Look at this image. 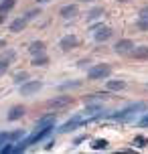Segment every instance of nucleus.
Wrapping results in <instances>:
<instances>
[{
	"label": "nucleus",
	"mask_w": 148,
	"mask_h": 154,
	"mask_svg": "<svg viewBox=\"0 0 148 154\" xmlns=\"http://www.w3.org/2000/svg\"><path fill=\"white\" fill-rule=\"evenodd\" d=\"M47 63H49V57L45 53L43 55H35V59H32V65H35V67H45Z\"/></svg>",
	"instance_id": "nucleus-16"
},
{
	"label": "nucleus",
	"mask_w": 148,
	"mask_h": 154,
	"mask_svg": "<svg viewBox=\"0 0 148 154\" xmlns=\"http://www.w3.org/2000/svg\"><path fill=\"white\" fill-rule=\"evenodd\" d=\"M39 2H49V0H39Z\"/></svg>",
	"instance_id": "nucleus-33"
},
{
	"label": "nucleus",
	"mask_w": 148,
	"mask_h": 154,
	"mask_svg": "<svg viewBox=\"0 0 148 154\" xmlns=\"http://www.w3.org/2000/svg\"><path fill=\"white\" fill-rule=\"evenodd\" d=\"M114 51H116L118 55H132V51H134V43L130 41V38H122V41H118V43H116Z\"/></svg>",
	"instance_id": "nucleus-3"
},
{
	"label": "nucleus",
	"mask_w": 148,
	"mask_h": 154,
	"mask_svg": "<svg viewBox=\"0 0 148 154\" xmlns=\"http://www.w3.org/2000/svg\"><path fill=\"white\" fill-rule=\"evenodd\" d=\"M136 26L140 29V31H148V18H138V23H136Z\"/></svg>",
	"instance_id": "nucleus-22"
},
{
	"label": "nucleus",
	"mask_w": 148,
	"mask_h": 154,
	"mask_svg": "<svg viewBox=\"0 0 148 154\" xmlns=\"http://www.w3.org/2000/svg\"><path fill=\"white\" fill-rule=\"evenodd\" d=\"M146 87H148V83H146Z\"/></svg>",
	"instance_id": "nucleus-34"
},
{
	"label": "nucleus",
	"mask_w": 148,
	"mask_h": 154,
	"mask_svg": "<svg viewBox=\"0 0 148 154\" xmlns=\"http://www.w3.org/2000/svg\"><path fill=\"white\" fill-rule=\"evenodd\" d=\"M29 53L31 55H43L45 53V43H43V41H35V43H31Z\"/></svg>",
	"instance_id": "nucleus-13"
},
{
	"label": "nucleus",
	"mask_w": 148,
	"mask_h": 154,
	"mask_svg": "<svg viewBox=\"0 0 148 154\" xmlns=\"http://www.w3.org/2000/svg\"><path fill=\"white\" fill-rule=\"evenodd\" d=\"M59 14H61L63 18H75V16L79 14V8H77V4H67V6L61 8Z\"/></svg>",
	"instance_id": "nucleus-8"
},
{
	"label": "nucleus",
	"mask_w": 148,
	"mask_h": 154,
	"mask_svg": "<svg viewBox=\"0 0 148 154\" xmlns=\"http://www.w3.org/2000/svg\"><path fill=\"white\" fill-rule=\"evenodd\" d=\"M41 87H43L41 81H24V83L20 85V95L31 97V95H35L37 91H41Z\"/></svg>",
	"instance_id": "nucleus-2"
},
{
	"label": "nucleus",
	"mask_w": 148,
	"mask_h": 154,
	"mask_svg": "<svg viewBox=\"0 0 148 154\" xmlns=\"http://www.w3.org/2000/svg\"><path fill=\"white\" fill-rule=\"evenodd\" d=\"M134 146L146 148V146H148V138H144V136H136V138H134Z\"/></svg>",
	"instance_id": "nucleus-17"
},
{
	"label": "nucleus",
	"mask_w": 148,
	"mask_h": 154,
	"mask_svg": "<svg viewBox=\"0 0 148 154\" xmlns=\"http://www.w3.org/2000/svg\"><path fill=\"white\" fill-rule=\"evenodd\" d=\"M140 124H142V126H148V114H146V116H144V118L140 120Z\"/></svg>",
	"instance_id": "nucleus-29"
},
{
	"label": "nucleus",
	"mask_w": 148,
	"mask_h": 154,
	"mask_svg": "<svg viewBox=\"0 0 148 154\" xmlns=\"http://www.w3.org/2000/svg\"><path fill=\"white\" fill-rule=\"evenodd\" d=\"M95 112H103L101 106H87V112L85 114H95Z\"/></svg>",
	"instance_id": "nucleus-25"
},
{
	"label": "nucleus",
	"mask_w": 148,
	"mask_h": 154,
	"mask_svg": "<svg viewBox=\"0 0 148 154\" xmlns=\"http://www.w3.org/2000/svg\"><path fill=\"white\" fill-rule=\"evenodd\" d=\"M26 23H29V18H26V16L16 18V20H12V23H10V31H12V32H20L24 26H26Z\"/></svg>",
	"instance_id": "nucleus-11"
},
{
	"label": "nucleus",
	"mask_w": 148,
	"mask_h": 154,
	"mask_svg": "<svg viewBox=\"0 0 148 154\" xmlns=\"http://www.w3.org/2000/svg\"><path fill=\"white\" fill-rule=\"evenodd\" d=\"M69 103H71L69 95H59V97L47 101V108H65V106H69Z\"/></svg>",
	"instance_id": "nucleus-5"
},
{
	"label": "nucleus",
	"mask_w": 148,
	"mask_h": 154,
	"mask_svg": "<svg viewBox=\"0 0 148 154\" xmlns=\"http://www.w3.org/2000/svg\"><path fill=\"white\" fill-rule=\"evenodd\" d=\"M79 85H81L79 81H69V83H63V85H61V89H69V87H79Z\"/></svg>",
	"instance_id": "nucleus-26"
},
{
	"label": "nucleus",
	"mask_w": 148,
	"mask_h": 154,
	"mask_svg": "<svg viewBox=\"0 0 148 154\" xmlns=\"http://www.w3.org/2000/svg\"><path fill=\"white\" fill-rule=\"evenodd\" d=\"M140 16H142V18H148V6H144L140 10Z\"/></svg>",
	"instance_id": "nucleus-28"
},
{
	"label": "nucleus",
	"mask_w": 148,
	"mask_h": 154,
	"mask_svg": "<svg viewBox=\"0 0 148 154\" xmlns=\"http://www.w3.org/2000/svg\"><path fill=\"white\" fill-rule=\"evenodd\" d=\"M103 14V8H94V10H89V14H87V18L89 20H94V18H97V16Z\"/></svg>",
	"instance_id": "nucleus-20"
},
{
	"label": "nucleus",
	"mask_w": 148,
	"mask_h": 154,
	"mask_svg": "<svg viewBox=\"0 0 148 154\" xmlns=\"http://www.w3.org/2000/svg\"><path fill=\"white\" fill-rule=\"evenodd\" d=\"M2 47H6V43H4V41H0V49H2Z\"/></svg>",
	"instance_id": "nucleus-30"
},
{
	"label": "nucleus",
	"mask_w": 148,
	"mask_h": 154,
	"mask_svg": "<svg viewBox=\"0 0 148 154\" xmlns=\"http://www.w3.org/2000/svg\"><path fill=\"white\" fill-rule=\"evenodd\" d=\"M81 124H83V118H81V116H73L69 122H65V124L61 126V128H59V132H69V130H75L77 126H81Z\"/></svg>",
	"instance_id": "nucleus-6"
},
{
	"label": "nucleus",
	"mask_w": 148,
	"mask_h": 154,
	"mask_svg": "<svg viewBox=\"0 0 148 154\" xmlns=\"http://www.w3.org/2000/svg\"><path fill=\"white\" fill-rule=\"evenodd\" d=\"M91 148H94V150H106V148H108V142H106V140H94Z\"/></svg>",
	"instance_id": "nucleus-18"
},
{
	"label": "nucleus",
	"mask_w": 148,
	"mask_h": 154,
	"mask_svg": "<svg viewBox=\"0 0 148 154\" xmlns=\"http://www.w3.org/2000/svg\"><path fill=\"white\" fill-rule=\"evenodd\" d=\"M8 71V59H0V75H4Z\"/></svg>",
	"instance_id": "nucleus-24"
},
{
	"label": "nucleus",
	"mask_w": 148,
	"mask_h": 154,
	"mask_svg": "<svg viewBox=\"0 0 148 154\" xmlns=\"http://www.w3.org/2000/svg\"><path fill=\"white\" fill-rule=\"evenodd\" d=\"M79 2H89V0H79Z\"/></svg>",
	"instance_id": "nucleus-32"
},
{
	"label": "nucleus",
	"mask_w": 148,
	"mask_h": 154,
	"mask_svg": "<svg viewBox=\"0 0 148 154\" xmlns=\"http://www.w3.org/2000/svg\"><path fill=\"white\" fill-rule=\"evenodd\" d=\"M95 41H97V43H106V41H109V38L114 37V31H112V29H108V26H103V29H97V31H95Z\"/></svg>",
	"instance_id": "nucleus-7"
},
{
	"label": "nucleus",
	"mask_w": 148,
	"mask_h": 154,
	"mask_svg": "<svg viewBox=\"0 0 148 154\" xmlns=\"http://www.w3.org/2000/svg\"><path fill=\"white\" fill-rule=\"evenodd\" d=\"M37 14H39V10H29V12H26V14H24V16H26V18L31 20V18H35V16H37Z\"/></svg>",
	"instance_id": "nucleus-27"
},
{
	"label": "nucleus",
	"mask_w": 148,
	"mask_h": 154,
	"mask_svg": "<svg viewBox=\"0 0 148 154\" xmlns=\"http://www.w3.org/2000/svg\"><path fill=\"white\" fill-rule=\"evenodd\" d=\"M24 116V108L23 106H14V108H10V112H8V120L10 122H14V120H18V118H23Z\"/></svg>",
	"instance_id": "nucleus-12"
},
{
	"label": "nucleus",
	"mask_w": 148,
	"mask_h": 154,
	"mask_svg": "<svg viewBox=\"0 0 148 154\" xmlns=\"http://www.w3.org/2000/svg\"><path fill=\"white\" fill-rule=\"evenodd\" d=\"M132 57H134V59H148V47H146V45L134 47V51H132Z\"/></svg>",
	"instance_id": "nucleus-14"
},
{
	"label": "nucleus",
	"mask_w": 148,
	"mask_h": 154,
	"mask_svg": "<svg viewBox=\"0 0 148 154\" xmlns=\"http://www.w3.org/2000/svg\"><path fill=\"white\" fill-rule=\"evenodd\" d=\"M14 4H16V0H2V2H0V14L2 16L8 14V12L14 8Z\"/></svg>",
	"instance_id": "nucleus-15"
},
{
	"label": "nucleus",
	"mask_w": 148,
	"mask_h": 154,
	"mask_svg": "<svg viewBox=\"0 0 148 154\" xmlns=\"http://www.w3.org/2000/svg\"><path fill=\"white\" fill-rule=\"evenodd\" d=\"M26 77H29V73H26V71H20V73H16V75H14V81L20 85V83L26 81Z\"/></svg>",
	"instance_id": "nucleus-21"
},
{
	"label": "nucleus",
	"mask_w": 148,
	"mask_h": 154,
	"mask_svg": "<svg viewBox=\"0 0 148 154\" xmlns=\"http://www.w3.org/2000/svg\"><path fill=\"white\" fill-rule=\"evenodd\" d=\"M79 45V38L75 35H65V37L59 41V47H61L63 51H71V49H75Z\"/></svg>",
	"instance_id": "nucleus-4"
},
{
	"label": "nucleus",
	"mask_w": 148,
	"mask_h": 154,
	"mask_svg": "<svg viewBox=\"0 0 148 154\" xmlns=\"http://www.w3.org/2000/svg\"><path fill=\"white\" fill-rule=\"evenodd\" d=\"M106 87H108L109 91H122L126 87V81H122V79H109L108 83H106Z\"/></svg>",
	"instance_id": "nucleus-10"
},
{
	"label": "nucleus",
	"mask_w": 148,
	"mask_h": 154,
	"mask_svg": "<svg viewBox=\"0 0 148 154\" xmlns=\"http://www.w3.org/2000/svg\"><path fill=\"white\" fill-rule=\"evenodd\" d=\"M23 136H24V132H23V130H14V132H10V138H12V142L20 140Z\"/></svg>",
	"instance_id": "nucleus-23"
},
{
	"label": "nucleus",
	"mask_w": 148,
	"mask_h": 154,
	"mask_svg": "<svg viewBox=\"0 0 148 154\" xmlns=\"http://www.w3.org/2000/svg\"><path fill=\"white\" fill-rule=\"evenodd\" d=\"M109 73H112V67H109V65L97 63V65H94L91 69L87 71V77H89L91 81H95V79H108Z\"/></svg>",
	"instance_id": "nucleus-1"
},
{
	"label": "nucleus",
	"mask_w": 148,
	"mask_h": 154,
	"mask_svg": "<svg viewBox=\"0 0 148 154\" xmlns=\"http://www.w3.org/2000/svg\"><path fill=\"white\" fill-rule=\"evenodd\" d=\"M118 2H130V0H118Z\"/></svg>",
	"instance_id": "nucleus-31"
},
{
	"label": "nucleus",
	"mask_w": 148,
	"mask_h": 154,
	"mask_svg": "<svg viewBox=\"0 0 148 154\" xmlns=\"http://www.w3.org/2000/svg\"><path fill=\"white\" fill-rule=\"evenodd\" d=\"M55 124V116L49 114V116H43L39 122H37V130H41V128H53Z\"/></svg>",
	"instance_id": "nucleus-9"
},
{
	"label": "nucleus",
	"mask_w": 148,
	"mask_h": 154,
	"mask_svg": "<svg viewBox=\"0 0 148 154\" xmlns=\"http://www.w3.org/2000/svg\"><path fill=\"white\" fill-rule=\"evenodd\" d=\"M8 142H12L10 132H0V146H4V144H8Z\"/></svg>",
	"instance_id": "nucleus-19"
}]
</instances>
